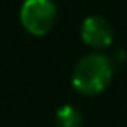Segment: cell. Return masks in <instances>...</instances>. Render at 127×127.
<instances>
[{
  "label": "cell",
  "instance_id": "obj_4",
  "mask_svg": "<svg viewBox=\"0 0 127 127\" xmlns=\"http://www.w3.org/2000/svg\"><path fill=\"white\" fill-rule=\"evenodd\" d=\"M58 127H82V115L73 106H63L56 113Z\"/></svg>",
  "mask_w": 127,
  "mask_h": 127
},
{
  "label": "cell",
  "instance_id": "obj_2",
  "mask_svg": "<svg viewBox=\"0 0 127 127\" xmlns=\"http://www.w3.org/2000/svg\"><path fill=\"white\" fill-rule=\"evenodd\" d=\"M19 16L32 35H45L56 23L58 9L52 0H25Z\"/></svg>",
  "mask_w": 127,
  "mask_h": 127
},
{
  "label": "cell",
  "instance_id": "obj_3",
  "mask_svg": "<svg viewBox=\"0 0 127 127\" xmlns=\"http://www.w3.org/2000/svg\"><path fill=\"white\" fill-rule=\"evenodd\" d=\"M82 40L92 49H106L113 42V28L104 18L91 16L82 25Z\"/></svg>",
  "mask_w": 127,
  "mask_h": 127
},
{
  "label": "cell",
  "instance_id": "obj_1",
  "mask_svg": "<svg viewBox=\"0 0 127 127\" xmlns=\"http://www.w3.org/2000/svg\"><path fill=\"white\" fill-rule=\"evenodd\" d=\"M113 77V64L110 61V58L103 56V54H87L84 56L73 70V87L85 94V96H94L103 92Z\"/></svg>",
  "mask_w": 127,
  "mask_h": 127
}]
</instances>
